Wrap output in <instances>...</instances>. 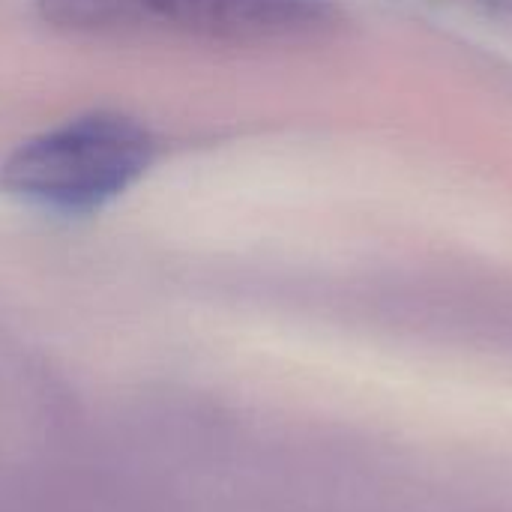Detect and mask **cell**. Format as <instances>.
Instances as JSON below:
<instances>
[{
  "label": "cell",
  "instance_id": "cell-3",
  "mask_svg": "<svg viewBox=\"0 0 512 512\" xmlns=\"http://www.w3.org/2000/svg\"><path fill=\"white\" fill-rule=\"evenodd\" d=\"M426 3L459 9V12H474L498 24H512V0H426Z\"/></svg>",
  "mask_w": 512,
  "mask_h": 512
},
{
  "label": "cell",
  "instance_id": "cell-1",
  "mask_svg": "<svg viewBox=\"0 0 512 512\" xmlns=\"http://www.w3.org/2000/svg\"><path fill=\"white\" fill-rule=\"evenodd\" d=\"M39 15L93 39H174L285 48L330 39L342 12L330 0H36Z\"/></svg>",
  "mask_w": 512,
  "mask_h": 512
},
{
  "label": "cell",
  "instance_id": "cell-2",
  "mask_svg": "<svg viewBox=\"0 0 512 512\" xmlns=\"http://www.w3.org/2000/svg\"><path fill=\"white\" fill-rule=\"evenodd\" d=\"M153 162V138L132 117L96 111L21 141L0 183L39 210L84 216L123 195Z\"/></svg>",
  "mask_w": 512,
  "mask_h": 512
}]
</instances>
